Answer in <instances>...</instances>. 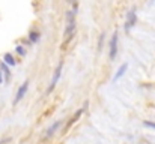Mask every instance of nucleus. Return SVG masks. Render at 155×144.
Here are the masks:
<instances>
[{"label": "nucleus", "instance_id": "obj_7", "mask_svg": "<svg viewBox=\"0 0 155 144\" xmlns=\"http://www.w3.org/2000/svg\"><path fill=\"white\" fill-rule=\"evenodd\" d=\"M60 125H62V120H56L54 123H51V126L45 131V138H50V137H53V135L57 132V129L60 128Z\"/></svg>", "mask_w": 155, "mask_h": 144}, {"label": "nucleus", "instance_id": "obj_3", "mask_svg": "<svg viewBox=\"0 0 155 144\" xmlns=\"http://www.w3.org/2000/svg\"><path fill=\"white\" fill-rule=\"evenodd\" d=\"M136 23H137V12H136V8H131V9L128 11V14H127L125 26H124L125 32H127V33H130V30L136 26Z\"/></svg>", "mask_w": 155, "mask_h": 144}, {"label": "nucleus", "instance_id": "obj_9", "mask_svg": "<svg viewBox=\"0 0 155 144\" xmlns=\"http://www.w3.org/2000/svg\"><path fill=\"white\" fill-rule=\"evenodd\" d=\"M3 60H5V63L6 65H9V66H15V59H14V56L11 54V53H6L5 54V57H3Z\"/></svg>", "mask_w": 155, "mask_h": 144}, {"label": "nucleus", "instance_id": "obj_6", "mask_svg": "<svg viewBox=\"0 0 155 144\" xmlns=\"http://www.w3.org/2000/svg\"><path fill=\"white\" fill-rule=\"evenodd\" d=\"M83 111H84V110L81 108V110H78V111L75 113V116H72V117H71V120L68 122V125L65 126V129H63V132H62V134H66V132H68V131L71 129V126H72V125H74V123H75V122H77V120H78L80 117H81V114H83Z\"/></svg>", "mask_w": 155, "mask_h": 144}, {"label": "nucleus", "instance_id": "obj_1", "mask_svg": "<svg viewBox=\"0 0 155 144\" xmlns=\"http://www.w3.org/2000/svg\"><path fill=\"white\" fill-rule=\"evenodd\" d=\"M74 33H75V11H68L66 12V27L63 32V44H62L63 50L72 39Z\"/></svg>", "mask_w": 155, "mask_h": 144}, {"label": "nucleus", "instance_id": "obj_13", "mask_svg": "<svg viewBox=\"0 0 155 144\" xmlns=\"http://www.w3.org/2000/svg\"><path fill=\"white\" fill-rule=\"evenodd\" d=\"M17 53H18L21 57H24V56H26V50H24V47H21V45H18V47H17Z\"/></svg>", "mask_w": 155, "mask_h": 144}, {"label": "nucleus", "instance_id": "obj_15", "mask_svg": "<svg viewBox=\"0 0 155 144\" xmlns=\"http://www.w3.org/2000/svg\"><path fill=\"white\" fill-rule=\"evenodd\" d=\"M0 84H3V75H2V71H0Z\"/></svg>", "mask_w": 155, "mask_h": 144}, {"label": "nucleus", "instance_id": "obj_14", "mask_svg": "<svg viewBox=\"0 0 155 144\" xmlns=\"http://www.w3.org/2000/svg\"><path fill=\"white\" fill-rule=\"evenodd\" d=\"M104 38H105V35H101V36H100V42H98V51H101V50H103V44H104Z\"/></svg>", "mask_w": 155, "mask_h": 144}, {"label": "nucleus", "instance_id": "obj_4", "mask_svg": "<svg viewBox=\"0 0 155 144\" xmlns=\"http://www.w3.org/2000/svg\"><path fill=\"white\" fill-rule=\"evenodd\" d=\"M62 69H63V62H60V63L57 65V68L54 69L53 80H51V83H50V86H48V89H47V95H50L53 90L56 89V86H57V83H59V80H60V75H62Z\"/></svg>", "mask_w": 155, "mask_h": 144}, {"label": "nucleus", "instance_id": "obj_2", "mask_svg": "<svg viewBox=\"0 0 155 144\" xmlns=\"http://www.w3.org/2000/svg\"><path fill=\"white\" fill-rule=\"evenodd\" d=\"M117 51H119V33H117V30H114L110 38V42H108V59L111 62L116 60Z\"/></svg>", "mask_w": 155, "mask_h": 144}, {"label": "nucleus", "instance_id": "obj_12", "mask_svg": "<svg viewBox=\"0 0 155 144\" xmlns=\"http://www.w3.org/2000/svg\"><path fill=\"white\" fill-rule=\"evenodd\" d=\"M143 126H146V128H151V129H155V122L145 120V122H143Z\"/></svg>", "mask_w": 155, "mask_h": 144}, {"label": "nucleus", "instance_id": "obj_5", "mask_svg": "<svg viewBox=\"0 0 155 144\" xmlns=\"http://www.w3.org/2000/svg\"><path fill=\"white\" fill-rule=\"evenodd\" d=\"M27 90H29V81H24L20 87H18V90H17V95H15V99H14V105H17L18 102H21V99L26 96L27 93Z\"/></svg>", "mask_w": 155, "mask_h": 144}, {"label": "nucleus", "instance_id": "obj_8", "mask_svg": "<svg viewBox=\"0 0 155 144\" xmlns=\"http://www.w3.org/2000/svg\"><path fill=\"white\" fill-rule=\"evenodd\" d=\"M127 69H128V63L125 62V63H122V65L119 66V69H117L116 75L113 77V83H116V81H117V80H119V78H120V77H122L125 72H127Z\"/></svg>", "mask_w": 155, "mask_h": 144}, {"label": "nucleus", "instance_id": "obj_11", "mask_svg": "<svg viewBox=\"0 0 155 144\" xmlns=\"http://www.w3.org/2000/svg\"><path fill=\"white\" fill-rule=\"evenodd\" d=\"M29 39H30V42H38L39 41V32H36V30H32L30 33H29Z\"/></svg>", "mask_w": 155, "mask_h": 144}, {"label": "nucleus", "instance_id": "obj_10", "mask_svg": "<svg viewBox=\"0 0 155 144\" xmlns=\"http://www.w3.org/2000/svg\"><path fill=\"white\" fill-rule=\"evenodd\" d=\"M0 71L5 74V77H6V78H9V77H11V71H9V68H8V65H6L5 62H0Z\"/></svg>", "mask_w": 155, "mask_h": 144}]
</instances>
